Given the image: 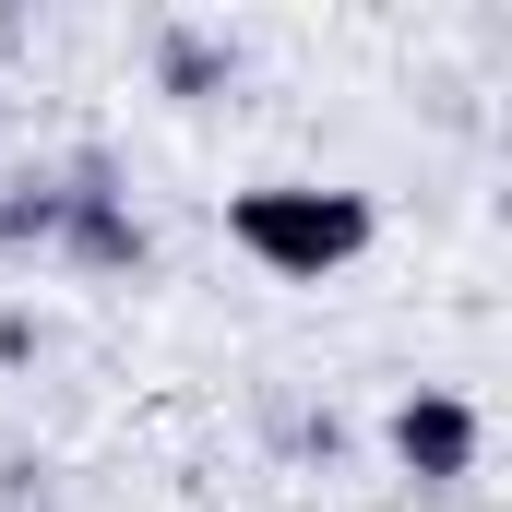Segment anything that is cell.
Here are the masks:
<instances>
[{"mask_svg": "<svg viewBox=\"0 0 512 512\" xmlns=\"http://www.w3.org/2000/svg\"><path fill=\"white\" fill-rule=\"evenodd\" d=\"M370 191H322V179H262L227 203V239L262 262V274H286V286H322V274H346V262L370 251Z\"/></svg>", "mask_w": 512, "mask_h": 512, "instance_id": "cell-1", "label": "cell"}, {"mask_svg": "<svg viewBox=\"0 0 512 512\" xmlns=\"http://www.w3.org/2000/svg\"><path fill=\"white\" fill-rule=\"evenodd\" d=\"M393 465L429 477V489L477 477V405H465V393H405V405H393Z\"/></svg>", "mask_w": 512, "mask_h": 512, "instance_id": "cell-2", "label": "cell"}, {"mask_svg": "<svg viewBox=\"0 0 512 512\" xmlns=\"http://www.w3.org/2000/svg\"><path fill=\"white\" fill-rule=\"evenodd\" d=\"M72 251H84V262H143V227H120V215L84 191V203H72Z\"/></svg>", "mask_w": 512, "mask_h": 512, "instance_id": "cell-3", "label": "cell"}, {"mask_svg": "<svg viewBox=\"0 0 512 512\" xmlns=\"http://www.w3.org/2000/svg\"><path fill=\"white\" fill-rule=\"evenodd\" d=\"M215 72H227V48H215V36H167V84H179V96H191V84H215Z\"/></svg>", "mask_w": 512, "mask_h": 512, "instance_id": "cell-4", "label": "cell"}]
</instances>
